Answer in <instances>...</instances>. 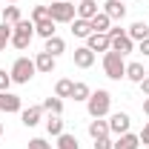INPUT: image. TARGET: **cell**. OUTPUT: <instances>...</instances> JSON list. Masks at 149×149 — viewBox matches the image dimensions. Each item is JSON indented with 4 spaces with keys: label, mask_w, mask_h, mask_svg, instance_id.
<instances>
[{
    "label": "cell",
    "mask_w": 149,
    "mask_h": 149,
    "mask_svg": "<svg viewBox=\"0 0 149 149\" xmlns=\"http://www.w3.org/2000/svg\"><path fill=\"white\" fill-rule=\"evenodd\" d=\"M112 109V95L106 89H97V92L89 95V100H86V112H89V118H106Z\"/></svg>",
    "instance_id": "obj_1"
},
{
    "label": "cell",
    "mask_w": 149,
    "mask_h": 149,
    "mask_svg": "<svg viewBox=\"0 0 149 149\" xmlns=\"http://www.w3.org/2000/svg\"><path fill=\"white\" fill-rule=\"evenodd\" d=\"M32 37H35V23L32 20H17L15 26H12V46L15 49H29V43H32Z\"/></svg>",
    "instance_id": "obj_2"
},
{
    "label": "cell",
    "mask_w": 149,
    "mask_h": 149,
    "mask_svg": "<svg viewBox=\"0 0 149 149\" xmlns=\"http://www.w3.org/2000/svg\"><path fill=\"white\" fill-rule=\"evenodd\" d=\"M9 74H12V83H20V86H23V83H29V80L37 74L35 60H32V57H17V60L12 63Z\"/></svg>",
    "instance_id": "obj_3"
},
{
    "label": "cell",
    "mask_w": 149,
    "mask_h": 149,
    "mask_svg": "<svg viewBox=\"0 0 149 149\" xmlns=\"http://www.w3.org/2000/svg\"><path fill=\"white\" fill-rule=\"evenodd\" d=\"M49 17L55 20V23H72V20L77 17V6H74L72 0H52Z\"/></svg>",
    "instance_id": "obj_4"
},
{
    "label": "cell",
    "mask_w": 149,
    "mask_h": 149,
    "mask_svg": "<svg viewBox=\"0 0 149 149\" xmlns=\"http://www.w3.org/2000/svg\"><path fill=\"white\" fill-rule=\"evenodd\" d=\"M103 72H106V77H112V80H120V77H126V60H123V55H118V52H106L103 55Z\"/></svg>",
    "instance_id": "obj_5"
},
{
    "label": "cell",
    "mask_w": 149,
    "mask_h": 149,
    "mask_svg": "<svg viewBox=\"0 0 149 149\" xmlns=\"http://www.w3.org/2000/svg\"><path fill=\"white\" fill-rule=\"evenodd\" d=\"M132 126V118L126 115V112H115V115H109V135H126Z\"/></svg>",
    "instance_id": "obj_6"
},
{
    "label": "cell",
    "mask_w": 149,
    "mask_h": 149,
    "mask_svg": "<svg viewBox=\"0 0 149 149\" xmlns=\"http://www.w3.org/2000/svg\"><path fill=\"white\" fill-rule=\"evenodd\" d=\"M86 46H89L92 52H103V55H106L112 49V37L106 35V32H92V35L86 37Z\"/></svg>",
    "instance_id": "obj_7"
},
{
    "label": "cell",
    "mask_w": 149,
    "mask_h": 149,
    "mask_svg": "<svg viewBox=\"0 0 149 149\" xmlns=\"http://www.w3.org/2000/svg\"><path fill=\"white\" fill-rule=\"evenodd\" d=\"M0 112H6V115L23 112V100H20V95H15V92H0Z\"/></svg>",
    "instance_id": "obj_8"
},
{
    "label": "cell",
    "mask_w": 149,
    "mask_h": 149,
    "mask_svg": "<svg viewBox=\"0 0 149 149\" xmlns=\"http://www.w3.org/2000/svg\"><path fill=\"white\" fill-rule=\"evenodd\" d=\"M100 12H103V15H109L112 23H120V20L126 17V6H123V0H106Z\"/></svg>",
    "instance_id": "obj_9"
},
{
    "label": "cell",
    "mask_w": 149,
    "mask_h": 149,
    "mask_svg": "<svg viewBox=\"0 0 149 149\" xmlns=\"http://www.w3.org/2000/svg\"><path fill=\"white\" fill-rule=\"evenodd\" d=\"M40 120H43V106H26V109L20 112V123L26 129H35Z\"/></svg>",
    "instance_id": "obj_10"
},
{
    "label": "cell",
    "mask_w": 149,
    "mask_h": 149,
    "mask_svg": "<svg viewBox=\"0 0 149 149\" xmlns=\"http://www.w3.org/2000/svg\"><path fill=\"white\" fill-rule=\"evenodd\" d=\"M72 57H74V66H77V69H92L95 66V52L89 46H77L72 52Z\"/></svg>",
    "instance_id": "obj_11"
},
{
    "label": "cell",
    "mask_w": 149,
    "mask_h": 149,
    "mask_svg": "<svg viewBox=\"0 0 149 149\" xmlns=\"http://www.w3.org/2000/svg\"><path fill=\"white\" fill-rule=\"evenodd\" d=\"M112 52H118V55H123V57L132 55V52H135V40H132L126 32L118 35V37H112Z\"/></svg>",
    "instance_id": "obj_12"
},
{
    "label": "cell",
    "mask_w": 149,
    "mask_h": 149,
    "mask_svg": "<svg viewBox=\"0 0 149 149\" xmlns=\"http://www.w3.org/2000/svg\"><path fill=\"white\" fill-rule=\"evenodd\" d=\"M55 63H57V57H52L49 52H37V57H35V69L40 74H52L55 72Z\"/></svg>",
    "instance_id": "obj_13"
},
{
    "label": "cell",
    "mask_w": 149,
    "mask_h": 149,
    "mask_svg": "<svg viewBox=\"0 0 149 149\" xmlns=\"http://www.w3.org/2000/svg\"><path fill=\"white\" fill-rule=\"evenodd\" d=\"M89 135H92V141H97V138H109V120L92 118V120H89Z\"/></svg>",
    "instance_id": "obj_14"
},
{
    "label": "cell",
    "mask_w": 149,
    "mask_h": 149,
    "mask_svg": "<svg viewBox=\"0 0 149 149\" xmlns=\"http://www.w3.org/2000/svg\"><path fill=\"white\" fill-rule=\"evenodd\" d=\"M55 26H57V23H55L52 17L37 20V23H35V35H37V37H43V40H49V37H55V35H57V29H55Z\"/></svg>",
    "instance_id": "obj_15"
},
{
    "label": "cell",
    "mask_w": 149,
    "mask_h": 149,
    "mask_svg": "<svg viewBox=\"0 0 149 149\" xmlns=\"http://www.w3.org/2000/svg\"><path fill=\"white\" fill-rule=\"evenodd\" d=\"M138 146H141V138H138V135H132V132L118 135V138H115V143H112V149H138Z\"/></svg>",
    "instance_id": "obj_16"
},
{
    "label": "cell",
    "mask_w": 149,
    "mask_h": 149,
    "mask_svg": "<svg viewBox=\"0 0 149 149\" xmlns=\"http://www.w3.org/2000/svg\"><path fill=\"white\" fill-rule=\"evenodd\" d=\"M126 35L135 40V43H141V40H146L149 37V23H143V20H135L129 29H126Z\"/></svg>",
    "instance_id": "obj_17"
},
{
    "label": "cell",
    "mask_w": 149,
    "mask_h": 149,
    "mask_svg": "<svg viewBox=\"0 0 149 149\" xmlns=\"http://www.w3.org/2000/svg\"><path fill=\"white\" fill-rule=\"evenodd\" d=\"M43 52H49V55L52 57H60L63 55V52H66V40H63V37H49V40H46V46H43Z\"/></svg>",
    "instance_id": "obj_18"
},
{
    "label": "cell",
    "mask_w": 149,
    "mask_h": 149,
    "mask_svg": "<svg viewBox=\"0 0 149 149\" xmlns=\"http://www.w3.org/2000/svg\"><path fill=\"white\" fill-rule=\"evenodd\" d=\"M143 77H146V69H143V63H141V60L126 63V80H132V83H141Z\"/></svg>",
    "instance_id": "obj_19"
},
{
    "label": "cell",
    "mask_w": 149,
    "mask_h": 149,
    "mask_svg": "<svg viewBox=\"0 0 149 149\" xmlns=\"http://www.w3.org/2000/svg\"><path fill=\"white\" fill-rule=\"evenodd\" d=\"M97 12H100V9H97L95 0H80V3H77V17H83V20H92Z\"/></svg>",
    "instance_id": "obj_20"
},
{
    "label": "cell",
    "mask_w": 149,
    "mask_h": 149,
    "mask_svg": "<svg viewBox=\"0 0 149 149\" xmlns=\"http://www.w3.org/2000/svg\"><path fill=\"white\" fill-rule=\"evenodd\" d=\"M72 35H74V37H83V40H86V37L92 35V26H89V20L74 17V20H72Z\"/></svg>",
    "instance_id": "obj_21"
},
{
    "label": "cell",
    "mask_w": 149,
    "mask_h": 149,
    "mask_svg": "<svg viewBox=\"0 0 149 149\" xmlns=\"http://www.w3.org/2000/svg\"><path fill=\"white\" fill-rule=\"evenodd\" d=\"M89 26H92V32H109V29H112V20H109V15L97 12V15L89 20Z\"/></svg>",
    "instance_id": "obj_22"
},
{
    "label": "cell",
    "mask_w": 149,
    "mask_h": 149,
    "mask_svg": "<svg viewBox=\"0 0 149 149\" xmlns=\"http://www.w3.org/2000/svg\"><path fill=\"white\" fill-rule=\"evenodd\" d=\"M43 112H49V115H63V97H57V95L46 97V100H43Z\"/></svg>",
    "instance_id": "obj_23"
},
{
    "label": "cell",
    "mask_w": 149,
    "mask_h": 149,
    "mask_svg": "<svg viewBox=\"0 0 149 149\" xmlns=\"http://www.w3.org/2000/svg\"><path fill=\"white\" fill-rule=\"evenodd\" d=\"M46 132L52 135V138H57V135H63V120H60V115H49L46 118Z\"/></svg>",
    "instance_id": "obj_24"
},
{
    "label": "cell",
    "mask_w": 149,
    "mask_h": 149,
    "mask_svg": "<svg viewBox=\"0 0 149 149\" xmlns=\"http://www.w3.org/2000/svg\"><path fill=\"white\" fill-rule=\"evenodd\" d=\"M89 95H92V89H89V83H83V80H77L72 86V100H89Z\"/></svg>",
    "instance_id": "obj_25"
},
{
    "label": "cell",
    "mask_w": 149,
    "mask_h": 149,
    "mask_svg": "<svg viewBox=\"0 0 149 149\" xmlns=\"http://www.w3.org/2000/svg\"><path fill=\"white\" fill-rule=\"evenodd\" d=\"M55 149H80V143H77V138H74V135L63 132V135H57V143H55Z\"/></svg>",
    "instance_id": "obj_26"
},
{
    "label": "cell",
    "mask_w": 149,
    "mask_h": 149,
    "mask_svg": "<svg viewBox=\"0 0 149 149\" xmlns=\"http://www.w3.org/2000/svg\"><path fill=\"white\" fill-rule=\"evenodd\" d=\"M72 86H74V80L60 77V80L55 83V95H57V97H72Z\"/></svg>",
    "instance_id": "obj_27"
},
{
    "label": "cell",
    "mask_w": 149,
    "mask_h": 149,
    "mask_svg": "<svg viewBox=\"0 0 149 149\" xmlns=\"http://www.w3.org/2000/svg\"><path fill=\"white\" fill-rule=\"evenodd\" d=\"M17 20H23V17H20V9L15 6V3H9V6L3 9V23H9V26H15Z\"/></svg>",
    "instance_id": "obj_28"
},
{
    "label": "cell",
    "mask_w": 149,
    "mask_h": 149,
    "mask_svg": "<svg viewBox=\"0 0 149 149\" xmlns=\"http://www.w3.org/2000/svg\"><path fill=\"white\" fill-rule=\"evenodd\" d=\"M9 40H12V26L9 23H0V52H6Z\"/></svg>",
    "instance_id": "obj_29"
},
{
    "label": "cell",
    "mask_w": 149,
    "mask_h": 149,
    "mask_svg": "<svg viewBox=\"0 0 149 149\" xmlns=\"http://www.w3.org/2000/svg\"><path fill=\"white\" fill-rule=\"evenodd\" d=\"M46 17H49V6H35V9H32V23L46 20Z\"/></svg>",
    "instance_id": "obj_30"
},
{
    "label": "cell",
    "mask_w": 149,
    "mask_h": 149,
    "mask_svg": "<svg viewBox=\"0 0 149 149\" xmlns=\"http://www.w3.org/2000/svg\"><path fill=\"white\" fill-rule=\"evenodd\" d=\"M29 149H52V143H49L46 138H32V141H29Z\"/></svg>",
    "instance_id": "obj_31"
},
{
    "label": "cell",
    "mask_w": 149,
    "mask_h": 149,
    "mask_svg": "<svg viewBox=\"0 0 149 149\" xmlns=\"http://www.w3.org/2000/svg\"><path fill=\"white\" fill-rule=\"evenodd\" d=\"M9 86H12V74L6 69H0V92H9Z\"/></svg>",
    "instance_id": "obj_32"
},
{
    "label": "cell",
    "mask_w": 149,
    "mask_h": 149,
    "mask_svg": "<svg viewBox=\"0 0 149 149\" xmlns=\"http://www.w3.org/2000/svg\"><path fill=\"white\" fill-rule=\"evenodd\" d=\"M112 143H115L112 138H97V141H95L92 146H95V149H112Z\"/></svg>",
    "instance_id": "obj_33"
},
{
    "label": "cell",
    "mask_w": 149,
    "mask_h": 149,
    "mask_svg": "<svg viewBox=\"0 0 149 149\" xmlns=\"http://www.w3.org/2000/svg\"><path fill=\"white\" fill-rule=\"evenodd\" d=\"M138 138H141V143H143V146H149V120L143 123V129H141V135H138Z\"/></svg>",
    "instance_id": "obj_34"
},
{
    "label": "cell",
    "mask_w": 149,
    "mask_h": 149,
    "mask_svg": "<svg viewBox=\"0 0 149 149\" xmlns=\"http://www.w3.org/2000/svg\"><path fill=\"white\" fill-rule=\"evenodd\" d=\"M138 52H141L143 57H149V37H146V40H141V43H138Z\"/></svg>",
    "instance_id": "obj_35"
},
{
    "label": "cell",
    "mask_w": 149,
    "mask_h": 149,
    "mask_svg": "<svg viewBox=\"0 0 149 149\" xmlns=\"http://www.w3.org/2000/svg\"><path fill=\"white\" fill-rule=\"evenodd\" d=\"M138 86H141V92H143V95L149 97V74L143 77V80H141V83H138Z\"/></svg>",
    "instance_id": "obj_36"
},
{
    "label": "cell",
    "mask_w": 149,
    "mask_h": 149,
    "mask_svg": "<svg viewBox=\"0 0 149 149\" xmlns=\"http://www.w3.org/2000/svg\"><path fill=\"white\" fill-rule=\"evenodd\" d=\"M123 32H126V29H120V26H112L106 35H109V37H118V35H123Z\"/></svg>",
    "instance_id": "obj_37"
},
{
    "label": "cell",
    "mask_w": 149,
    "mask_h": 149,
    "mask_svg": "<svg viewBox=\"0 0 149 149\" xmlns=\"http://www.w3.org/2000/svg\"><path fill=\"white\" fill-rule=\"evenodd\" d=\"M143 115H149V97L143 100Z\"/></svg>",
    "instance_id": "obj_38"
},
{
    "label": "cell",
    "mask_w": 149,
    "mask_h": 149,
    "mask_svg": "<svg viewBox=\"0 0 149 149\" xmlns=\"http://www.w3.org/2000/svg\"><path fill=\"white\" fill-rule=\"evenodd\" d=\"M6 3H17V0H6Z\"/></svg>",
    "instance_id": "obj_39"
},
{
    "label": "cell",
    "mask_w": 149,
    "mask_h": 149,
    "mask_svg": "<svg viewBox=\"0 0 149 149\" xmlns=\"http://www.w3.org/2000/svg\"><path fill=\"white\" fill-rule=\"evenodd\" d=\"M0 135H3V123H0Z\"/></svg>",
    "instance_id": "obj_40"
},
{
    "label": "cell",
    "mask_w": 149,
    "mask_h": 149,
    "mask_svg": "<svg viewBox=\"0 0 149 149\" xmlns=\"http://www.w3.org/2000/svg\"><path fill=\"white\" fill-rule=\"evenodd\" d=\"M143 149H149V146H143Z\"/></svg>",
    "instance_id": "obj_41"
}]
</instances>
